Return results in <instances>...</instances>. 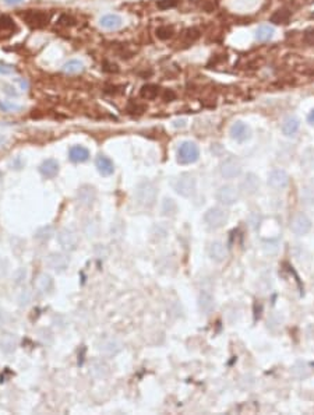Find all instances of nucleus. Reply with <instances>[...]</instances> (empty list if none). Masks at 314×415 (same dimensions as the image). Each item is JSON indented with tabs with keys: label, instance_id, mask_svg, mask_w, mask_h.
<instances>
[{
	"label": "nucleus",
	"instance_id": "f257e3e1",
	"mask_svg": "<svg viewBox=\"0 0 314 415\" xmlns=\"http://www.w3.org/2000/svg\"><path fill=\"white\" fill-rule=\"evenodd\" d=\"M135 199L138 201V204H141L144 207H151L155 200H157L158 189L150 180H142L138 185L135 186Z\"/></svg>",
	"mask_w": 314,
	"mask_h": 415
},
{
	"label": "nucleus",
	"instance_id": "f03ea898",
	"mask_svg": "<svg viewBox=\"0 0 314 415\" xmlns=\"http://www.w3.org/2000/svg\"><path fill=\"white\" fill-rule=\"evenodd\" d=\"M200 157V149L193 141H185L178 149V163L182 165L195 163Z\"/></svg>",
	"mask_w": 314,
	"mask_h": 415
},
{
	"label": "nucleus",
	"instance_id": "7ed1b4c3",
	"mask_svg": "<svg viewBox=\"0 0 314 415\" xmlns=\"http://www.w3.org/2000/svg\"><path fill=\"white\" fill-rule=\"evenodd\" d=\"M95 347L104 355H116L123 349V344L119 338L106 334V335H102V337L98 338Z\"/></svg>",
	"mask_w": 314,
	"mask_h": 415
},
{
	"label": "nucleus",
	"instance_id": "20e7f679",
	"mask_svg": "<svg viewBox=\"0 0 314 415\" xmlns=\"http://www.w3.org/2000/svg\"><path fill=\"white\" fill-rule=\"evenodd\" d=\"M226 221H228V213L221 207L209 208L204 214V223L211 230L222 228Z\"/></svg>",
	"mask_w": 314,
	"mask_h": 415
},
{
	"label": "nucleus",
	"instance_id": "39448f33",
	"mask_svg": "<svg viewBox=\"0 0 314 415\" xmlns=\"http://www.w3.org/2000/svg\"><path fill=\"white\" fill-rule=\"evenodd\" d=\"M58 242L62 246V249H64L67 252L75 250L77 246H78L77 232L74 230H71V228H62L58 232Z\"/></svg>",
	"mask_w": 314,
	"mask_h": 415
},
{
	"label": "nucleus",
	"instance_id": "423d86ee",
	"mask_svg": "<svg viewBox=\"0 0 314 415\" xmlns=\"http://www.w3.org/2000/svg\"><path fill=\"white\" fill-rule=\"evenodd\" d=\"M195 187H197V182H195L194 176H191V175H182L175 182V190L183 197L193 196L195 192Z\"/></svg>",
	"mask_w": 314,
	"mask_h": 415
},
{
	"label": "nucleus",
	"instance_id": "0eeeda50",
	"mask_svg": "<svg viewBox=\"0 0 314 415\" xmlns=\"http://www.w3.org/2000/svg\"><path fill=\"white\" fill-rule=\"evenodd\" d=\"M215 199L219 201L221 204L225 206H232L236 201L239 200V192L238 189L232 185H224L221 186L215 193Z\"/></svg>",
	"mask_w": 314,
	"mask_h": 415
},
{
	"label": "nucleus",
	"instance_id": "6e6552de",
	"mask_svg": "<svg viewBox=\"0 0 314 415\" xmlns=\"http://www.w3.org/2000/svg\"><path fill=\"white\" fill-rule=\"evenodd\" d=\"M45 263L46 266L49 267V268H52L53 271L62 273V271H64L66 268H68V266H70V259H68L64 253L52 252L46 256Z\"/></svg>",
	"mask_w": 314,
	"mask_h": 415
},
{
	"label": "nucleus",
	"instance_id": "1a4fd4ad",
	"mask_svg": "<svg viewBox=\"0 0 314 415\" xmlns=\"http://www.w3.org/2000/svg\"><path fill=\"white\" fill-rule=\"evenodd\" d=\"M23 18L32 28H41L48 25V22L51 21V14L41 10H28L25 14H23Z\"/></svg>",
	"mask_w": 314,
	"mask_h": 415
},
{
	"label": "nucleus",
	"instance_id": "9d476101",
	"mask_svg": "<svg viewBox=\"0 0 314 415\" xmlns=\"http://www.w3.org/2000/svg\"><path fill=\"white\" fill-rule=\"evenodd\" d=\"M267 183L272 190H277V192L284 190L289 185V175L284 169H274L272 172H269Z\"/></svg>",
	"mask_w": 314,
	"mask_h": 415
},
{
	"label": "nucleus",
	"instance_id": "9b49d317",
	"mask_svg": "<svg viewBox=\"0 0 314 415\" xmlns=\"http://www.w3.org/2000/svg\"><path fill=\"white\" fill-rule=\"evenodd\" d=\"M312 230V220L303 213H298L296 215H293V218L291 220V231L298 235H306L309 231Z\"/></svg>",
	"mask_w": 314,
	"mask_h": 415
},
{
	"label": "nucleus",
	"instance_id": "f8f14e48",
	"mask_svg": "<svg viewBox=\"0 0 314 415\" xmlns=\"http://www.w3.org/2000/svg\"><path fill=\"white\" fill-rule=\"evenodd\" d=\"M219 172L225 179L238 178L242 172V165L236 158H226L219 165Z\"/></svg>",
	"mask_w": 314,
	"mask_h": 415
},
{
	"label": "nucleus",
	"instance_id": "ddd939ff",
	"mask_svg": "<svg viewBox=\"0 0 314 415\" xmlns=\"http://www.w3.org/2000/svg\"><path fill=\"white\" fill-rule=\"evenodd\" d=\"M53 285H55V282H53L52 275L46 274V273H39L34 280V288L41 295L49 294L53 289Z\"/></svg>",
	"mask_w": 314,
	"mask_h": 415
},
{
	"label": "nucleus",
	"instance_id": "4468645a",
	"mask_svg": "<svg viewBox=\"0 0 314 415\" xmlns=\"http://www.w3.org/2000/svg\"><path fill=\"white\" fill-rule=\"evenodd\" d=\"M90 373L94 378L104 379L111 373V368H109V365H108L106 361L97 358V359H92V361H91Z\"/></svg>",
	"mask_w": 314,
	"mask_h": 415
},
{
	"label": "nucleus",
	"instance_id": "2eb2a0df",
	"mask_svg": "<svg viewBox=\"0 0 314 415\" xmlns=\"http://www.w3.org/2000/svg\"><path fill=\"white\" fill-rule=\"evenodd\" d=\"M77 199L80 201V204L88 207V206H91V204L95 201V199H97V192H95V189H94L92 186L84 185L78 189V192H77Z\"/></svg>",
	"mask_w": 314,
	"mask_h": 415
},
{
	"label": "nucleus",
	"instance_id": "dca6fc26",
	"mask_svg": "<svg viewBox=\"0 0 314 415\" xmlns=\"http://www.w3.org/2000/svg\"><path fill=\"white\" fill-rule=\"evenodd\" d=\"M260 187V180L257 178V175L254 173H247L246 178L242 180L240 183V189L242 192L247 194V196H251V194H255L257 190Z\"/></svg>",
	"mask_w": 314,
	"mask_h": 415
},
{
	"label": "nucleus",
	"instance_id": "f3484780",
	"mask_svg": "<svg viewBox=\"0 0 314 415\" xmlns=\"http://www.w3.org/2000/svg\"><path fill=\"white\" fill-rule=\"evenodd\" d=\"M95 166H97L98 172L102 175V176H111L113 172H115V165H113L112 160L109 157L102 156L99 154L95 160Z\"/></svg>",
	"mask_w": 314,
	"mask_h": 415
},
{
	"label": "nucleus",
	"instance_id": "a211bd4d",
	"mask_svg": "<svg viewBox=\"0 0 314 415\" xmlns=\"http://www.w3.org/2000/svg\"><path fill=\"white\" fill-rule=\"evenodd\" d=\"M208 256L214 260V261L221 263V261H224V260L228 257V250H226V248H225V245L222 242L215 241V242L209 244Z\"/></svg>",
	"mask_w": 314,
	"mask_h": 415
},
{
	"label": "nucleus",
	"instance_id": "6ab92c4d",
	"mask_svg": "<svg viewBox=\"0 0 314 415\" xmlns=\"http://www.w3.org/2000/svg\"><path fill=\"white\" fill-rule=\"evenodd\" d=\"M231 136L233 140L243 143L250 137V129L243 122H235L231 126Z\"/></svg>",
	"mask_w": 314,
	"mask_h": 415
},
{
	"label": "nucleus",
	"instance_id": "aec40b11",
	"mask_svg": "<svg viewBox=\"0 0 314 415\" xmlns=\"http://www.w3.org/2000/svg\"><path fill=\"white\" fill-rule=\"evenodd\" d=\"M39 172L42 176H45L48 179L55 178L59 173V163L53 158L45 160L44 163L39 165Z\"/></svg>",
	"mask_w": 314,
	"mask_h": 415
},
{
	"label": "nucleus",
	"instance_id": "412c9836",
	"mask_svg": "<svg viewBox=\"0 0 314 415\" xmlns=\"http://www.w3.org/2000/svg\"><path fill=\"white\" fill-rule=\"evenodd\" d=\"M198 308L200 311L204 313V315H209L211 312L215 309V299L214 297L207 292V291H202L198 297Z\"/></svg>",
	"mask_w": 314,
	"mask_h": 415
},
{
	"label": "nucleus",
	"instance_id": "4be33fe9",
	"mask_svg": "<svg viewBox=\"0 0 314 415\" xmlns=\"http://www.w3.org/2000/svg\"><path fill=\"white\" fill-rule=\"evenodd\" d=\"M68 158L73 163H85L90 158V151L82 146H73L68 150Z\"/></svg>",
	"mask_w": 314,
	"mask_h": 415
},
{
	"label": "nucleus",
	"instance_id": "5701e85b",
	"mask_svg": "<svg viewBox=\"0 0 314 415\" xmlns=\"http://www.w3.org/2000/svg\"><path fill=\"white\" fill-rule=\"evenodd\" d=\"M99 24L101 27L105 28V30H118L122 27V17L118 14H106L104 15L101 20H99Z\"/></svg>",
	"mask_w": 314,
	"mask_h": 415
},
{
	"label": "nucleus",
	"instance_id": "b1692460",
	"mask_svg": "<svg viewBox=\"0 0 314 415\" xmlns=\"http://www.w3.org/2000/svg\"><path fill=\"white\" fill-rule=\"evenodd\" d=\"M15 347H17V338L14 334H3L0 337V349L6 354H11L14 352Z\"/></svg>",
	"mask_w": 314,
	"mask_h": 415
},
{
	"label": "nucleus",
	"instance_id": "393cba45",
	"mask_svg": "<svg viewBox=\"0 0 314 415\" xmlns=\"http://www.w3.org/2000/svg\"><path fill=\"white\" fill-rule=\"evenodd\" d=\"M300 127V122L299 119L295 118V116H289L284 120L282 123V133L285 136H293V134L298 133Z\"/></svg>",
	"mask_w": 314,
	"mask_h": 415
},
{
	"label": "nucleus",
	"instance_id": "a878e982",
	"mask_svg": "<svg viewBox=\"0 0 314 415\" xmlns=\"http://www.w3.org/2000/svg\"><path fill=\"white\" fill-rule=\"evenodd\" d=\"M55 234H56V230H55L53 225H44L39 230H37L34 237L38 241H41V242H48V241H51L55 237Z\"/></svg>",
	"mask_w": 314,
	"mask_h": 415
},
{
	"label": "nucleus",
	"instance_id": "bb28decb",
	"mask_svg": "<svg viewBox=\"0 0 314 415\" xmlns=\"http://www.w3.org/2000/svg\"><path fill=\"white\" fill-rule=\"evenodd\" d=\"M176 211H178V206H176L175 200L169 199V197L164 199L162 206H161V213H162V215H165V217H173V215L176 214Z\"/></svg>",
	"mask_w": 314,
	"mask_h": 415
},
{
	"label": "nucleus",
	"instance_id": "cd10ccee",
	"mask_svg": "<svg viewBox=\"0 0 314 415\" xmlns=\"http://www.w3.org/2000/svg\"><path fill=\"white\" fill-rule=\"evenodd\" d=\"M158 94H159V87L155 84H145L140 89V95L144 99H154V98H157Z\"/></svg>",
	"mask_w": 314,
	"mask_h": 415
},
{
	"label": "nucleus",
	"instance_id": "c85d7f7f",
	"mask_svg": "<svg viewBox=\"0 0 314 415\" xmlns=\"http://www.w3.org/2000/svg\"><path fill=\"white\" fill-rule=\"evenodd\" d=\"M272 34H274V28H272V27H269V25H261L258 30L255 31V39L260 41V42H265V41L271 39Z\"/></svg>",
	"mask_w": 314,
	"mask_h": 415
},
{
	"label": "nucleus",
	"instance_id": "c756f323",
	"mask_svg": "<svg viewBox=\"0 0 314 415\" xmlns=\"http://www.w3.org/2000/svg\"><path fill=\"white\" fill-rule=\"evenodd\" d=\"M62 70L64 73H68V75H75V73H80V72L84 70V65L80 60H70V62H67L64 66L62 67Z\"/></svg>",
	"mask_w": 314,
	"mask_h": 415
},
{
	"label": "nucleus",
	"instance_id": "7c9ffc66",
	"mask_svg": "<svg viewBox=\"0 0 314 415\" xmlns=\"http://www.w3.org/2000/svg\"><path fill=\"white\" fill-rule=\"evenodd\" d=\"M173 34H175V30H173L172 27H169V25H162V27H159V28H157V31H155V35H157L159 39H169V38L173 37Z\"/></svg>",
	"mask_w": 314,
	"mask_h": 415
},
{
	"label": "nucleus",
	"instance_id": "2f4dec72",
	"mask_svg": "<svg viewBox=\"0 0 314 415\" xmlns=\"http://www.w3.org/2000/svg\"><path fill=\"white\" fill-rule=\"evenodd\" d=\"M302 197L306 201L314 200V179L313 180H310V182L302 189Z\"/></svg>",
	"mask_w": 314,
	"mask_h": 415
},
{
	"label": "nucleus",
	"instance_id": "473e14b6",
	"mask_svg": "<svg viewBox=\"0 0 314 415\" xmlns=\"http://www.w3.org/2000/svg\"><path fill=\"white\" fill-rule=\"evenodd\" d=\"M289 11L288 10H278L275 11V14L271 17V21L275 22V24H285V22L289 20Z\"/></svg>",
	"mask_w": 314,
	"mask_h": 415
},
{
	"label": "nucleus",
	"instance_id": "72a5a7b5",
	"mask_svg": "<svg viewBox=\"0 0 314 415\" xmlns=\"http://www.w3.org/2000/svg\"><path fill=\"white\" fill-rule=\"evenodd\" d=\"M32 301V292L30 289H23L18 295V304L20 306H28Z\"/></svg>",
	"mask_w": 314,
	"mask_h": 415
},
{
	"label": "nucleus",
	"instance_id": "f704fd0d",
	"mask_svg": "<svg viewBox=\"0 0 314 415\" xmlns=\"http://www.w3.org/2000/svg\"><path fill=\"white\" fill-rule=\"evenodd\" d=\"M25 278H27V270L24 267L17 268L14 271V284L20 285V284H23L25 281Z\"/></svg>",
	"mask_w": 314,
	"mask_h": 415
},
{
	"label": "nucleus",
	"instance_id": "c9c22d12",
	"mask_svg": "<svg viewBox=\"0 0 314 415\" xmlns=\"http://www.w3.org/2000/svg\"><path fill=\"white\" fill-rule=\"evenodd\" d=\"M11 28H14V21L7 15L0 17V30H11Z\"/></svg>",
	"mask_w": 314,
	"mask_h": 415
},
{
	"label": "nucleus",
	"instance_id": "e433bc0d",
	"mask_svg": "<svg viewBox=\"0 0 314 415\" xmlns=\"http://www.w3.org/2000/svg\"><path fill=\"white\" fill-rule=\"evenodd\" d=\"M179 0H158L157 6L162 10H166V8H172L178 4Z\"/></svg>",
	"mask_w": 314,
	"mask_h": 415
},
{
	"label": "nucleus",
	"instance_id": "4c0bfd02",
	"mask_svg": "<svg viewBox=\"0 0 314 415\" xmlns=\"http://www.w3.org/2000/svg\"><path fill=\"white\" fill-rule=\"evenodd\" d=\"M14 72V67L10 66V65H4V63H0V75H11Z\"/></svg>",
	"mask_w": 314,
	"mask_h": 415
},
{
	"label": "nucleus",
	"instance_id": "58836bf2",
	"mask_svg": "<svg viewBox=\"0 0 314 415\" xmlns=\"http://www.w3.org/2000/svg\"><path fill=\"white\" fill-rule=\"evenodd\" d=\"M59 24L60 25H66V27H68V25H73V24H74V20H73L71 17H68V15H62L59 20Z\"/></svg>",
	"mask_w": 314,
	"mask_h": 415
},
{
	"label": "nucleus",
	"instance_id": "ea45409f",
	"mask_svg": "<svg viewBox=\"0 0 314 415\" xmlns=\"http://www.w3.org/2000/svg\"><path fill=\"white\" fill-rule=\"evenodd\" d=\"M0 108H1V109H4L6 112L17 111V109H20V106H17V105H14V104H7V102H0Z\"/></svg>",
	"mask_w": 314,
	"mask_h": 415
},
{
	"label": "nucleus",
	"instance_id": "a19ab883",
	"mask_svg": "<svg viewBox=\"0 0 314 415\" xmlns=\"http://www.w3.org/2000/svg\"><path fill=\"white\" fill-rule=\"evenodd\" d=\"M4 88H6V89H4V92H6L7 95H10V96H17V91H15L14 87H10V85H6Z\"/></svg>",
	"mask_w": 314,
	"mask_h": 415
},
{
	"label": "nucleus",
	"instance_id": "79ce46f5",
	"mask_svg": "<svg viewBox=\"0 0 314 415\" xmlns=\"http://www.w3.org/2000/svg\"><path fill=\"white\" fill-rule=\"evenodd\" d=\"M305 38H306V41L309 42V44H314V30L313 31H307L306 35H305Z\"/></svg>",
	"mask_w": 314,
	"mask_h": 415
},
{
	"label": "nucleus",
	"instance_id": "37998d69",
	"mask_svg": "<svg viewBox=\"0 0 314 415\" xmlns=\"http://www.w3.org/2000/svg\"><path fill=\"white\" fill-rule=\"evenodd\" d=\"M309 122H310V123L314 126V109L310 112V115H309Z\"/></svg>",
	"mask_w": 314,
	"mask_h": 415
},
{
	"label": "nucleus",
	"instance_id": "c03bdc74",
	"mask_svg": "<svg viewBox=\"0 0 314 415\" xmlns=\"http://www.w3.org/2000/svg\"><path fill=\"white\" fill-rule=\"evenodd\" d=\"M23 0H6V3H8V4H18V3H21Z\"/></svg>",
	"mask_w": 314,
	"mask_h": 415
},
{
	"label": "nucleus",
	"instance_id": "a18cd8bd",
	"mask_svg": "<svg viewBox=\"0 0 314 415\" xmlns=\"http://www.w3.org/2000/svg\"><path fill=\"white\" fill-rule=\"evenodd\" d=\"M18 83H20V84H21V87H23V88H28V83L27 82H23V80H21V79H18Z\"/></svg>",
	"mask_w": 314,
	"mask_h": 415
}]
</instances>
